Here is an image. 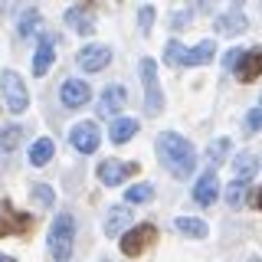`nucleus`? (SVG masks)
<instances>
[{"instance_id":"1","label":"nucleus","mask_w":262,"mask_h":262,"mask_svg":"<svg viewBox=\"0 0 262 262\" xmlns=\"http://www.w3.org/2000/svg\"><path fill=\"white\" fill-rule=\"evenodd\" d=\"M158 158H161V164L174 177H190L193 167H196L193 144L187 141V138L174 135V131H164V135H158Z\"/></svg>"},{"instance_id":"2","label":"nucleus","mask_w":262,"mask_h":262,"mask_svg":"<svg viewBox=\"0 0 262 262\" xmlns=\"http://www.w3.org/2000/svg\"><path fill=\"white\" fill-rule=\"evenodd\" d=\"M213 56H216V43L213 39H203L200 46L187 49L184 43H177V39H170L167 46H164V59L170 66H207Z\"/></svg>"},{"instance_id":"3","label":"nucleus","mask_w":262,"mask_h":262,"mask_svg":"<svg viewBox=\"0 0 262 262\" xmlns=\"http://www.w3.org/2000/svg\"><path fill=\"white\" fill-rule=\"evenodd\" d=\"M72 239H76V223H72L69 213H59V216L53 220V226H49V252H53L56 262H69L72 259Z\"/></svg>"},{"instance_id":"4","label":"nucleus","mask_w":262,"mask_h":262,"mask_svg":"<svg viewBox=\"0 0 262 262\" xmlns=\"http://www.w3.org/2000/svg\"><path fill=\"white\" fill-rule=\"evenodd\" d=\"M0 92H4V98H7V108L10 112H27L30 108V92H27V82H23L16 72H10L7 69L4 76H0Z\"/></svg>"},{"instance_id":"5","label":"nucleus","mask_w":262,"mask_h":262,"mask_svg":"<svg viewBox=\"0 0 262 262\" xmlns=\"http://www.w3.org/2000/svg\"><path fill=\"white\" fill-rule=\"evenodd\" d=\"M141 82H144V108H147V115H161L164 95H161V82H158V66H154V59L141 62Z\"/></svg>"},{"instance_id":"6","label":"nucleus","mask_w":262,"mask_h":262,"mask_svg":"<svg viewBox=\"0 0 262 262\" xmlns=\"http://www.w3.org/2000/svg\"><path fill=\"white\" fill-rule=\"evenodd\" d=\"M154 239H158V229H154L151 223L131 226V229H125V236H121V252L135 259V256H141V252H144Z\"/></svg>"},{"instance_id":"7","label":"nucleus","mask_w":262,"mask_h":262,"mask_svg":"<svg viewBox=\"0 0 262 262\" xmlns=\"http://www.w3.org/2000/svg\"><path fill=\"white\" fill-rule=\"evenodd\" d=\"M33 229V216L27 213H16L10 200H0V239L4 236H20Z\"/></svg>"},{"instance_id":"8","label":"nucleus","mask_w":262,"mask_h":262,"mask_svg":"<svg viewBox=\"0 0 262 262\" xmlns=\"http://www.w3.org/2000/svg\"><path fill=\"white\" fill-rule=\"evenodd\" d=\"M76 62H79V69H85V72H98V69H105V66L112 62V49H108V46L92 43V46L79 49Z\"/></svg>"},{"instance_id":"9","label":"nucleus","mask_w":262,"mask_h":262,"mask_svg":"<svg viewBox=\"0 0 262 262\" xmlns=\"http://www.w3.org/2000/svg\"><path fill=\"white\" fill-rule=\"evenodd\" d=\"M128 174H138V164H125V161H102L98 164V180L105 187H118Z\"/></svg>"},{"instance_id":"10","label":"nucleus","mask_w":262,"mask_h":262,"mask_svg":"<svg viewBox=\"0 0 262 262\" xmlns=\"http://www.w3.org/2000/svg\"><path fill=\"white\" fill-rule=\"evenodd\" d=\"M69 141H72V147H76V151L92 154L95 147H98V125H92V121H79V125L72 128Z\"/></svg>"},{"instance_id":"11","label":"nucleus","mask_w":262,"mask_h":262,"mask_svg":"<svg viewBox=\"0 0 262 262\" xmlns=\"http://www.w3.org/2000/svg\"><path fill=\"white\" fill-rule=\"evenodd\" d=\"M59 98H62L66 108H82V105L92 98V92H89L85 82H79V79H66V82H62V89H59Z\"/></svg>"},{"instance_id":"12","label":"nucleus","mask_w":262,"mask_h":262,"mask_svg":"<svg viewBox=\"0 0 262 262\" xmlns=\"http://www.w3.org/2000/svg\"><path fill=\"white\" fill-rule=\"evenodd\" d=\"M125 102H128V92L121 85H108L102 92V98H98V115L102 118H112V115H118L121 108H125Z\"/></svg>"},{"instance_id":"13","label":"nucleus","mask_w":262,"mask_h":262,"mask_svg":"<svg viewBox=\"0 0 262 262\" xmlns=\"http://www.w3.org/2000/svg\"><path fill=\"white\" fill-rule=\"evenodd\" d=\"M259 76H262V49H249V53H243V59H239L236 79L239 82H256Z\"/></svg>"},{"instance_id":"14","label":"nucleus","mask_w":262,"mask_h":262,"mask_svg":"<svg viewBox=\"0 0 262 262\" xmlns=\"http://www.w3.org/2000/svg\"><path fill=\"white\" fill-rule=\"evenodd\" d=\"M216 193H220V180H216L213 170H207V174L196 180V187H193V200L203 203V207H210V203L216 200Z\"/></svg>"},{"instance_id":"15","label":"nucleus","mask_w":262,"mask_h":262,"mask_svg":"<svg viewBox=\"0 0 262 262\" xmlns=\"http://www.w3.org/2000/svg\"><path fill=\"white\" fill-rule=\"evenodd\" d=\"M66 23L76 33H82V36L95 33V20H92V13H89V7H72V10H66Z\"/></svg>"},{"instance_id":"16","label":"nucleus","mask_w":262,"mask_h":262,"mask_svg":"<svg viewBox=\"0 0 262 262\" xmlns=\"http://www.w3.org/2000/svg\"><path fill=\"white\" fill-rule=\"evenodd\" d=\"M216 30L223 33V36H236V33H246V30H249V20H246L239 10H229L223 16H216Z\"/></svg>"},{"instance_id":"17","label":"nucleus","mask_w":262,"mask_h":262,"mask_svg":"<svg viewBox=\"0 0 262 262\" xmlns=\"http://www.w3.org/2000/svg\"><path fill=\"white\" fill-rule=\"evenodd\" d=\"M128 220H131V213L125 207H112L108 210V216H105V233L112 236H125V226H128Z\"/></svg>"},{"instance_id":"18","label":"nucleus","mask_w":262,"mask_h":262,"mask_svg":"<svg viewBox=\"0 0 262 262\" xmlns=\"http://www.w3.org/2000/svg\"><path fill=\"white\" fill-rule=\"evenodd\" d=\"M135 131H138V121H135V118H115L108 135H112L115 144H125V141H131V138H135Z\"/></svg>"},{"instance_id":"19","label":"nucleus","mask_w":262,"mask_h":262,"mask_svg":"<svg viewBox=\"0 0 262 262\" xmlns=\"http://www.w3.org/2000/svg\"><path fill=\"white\" fill-rule=\"evenodd\" d=\"M49 66H53V39H39L36 59H33V72H36V76H46Z\"/></svg>"},{"instance_id":"20","label":"nucleus","mask_w":262,"mask_h":262,"mask_svg":"<svg viewBox=\"0 0 262 262\" xmlns=\"http://www.w3.org/2000/svg\"><path fill=\"white\" fill-rule=\"evenodd\" d=\"M174 229H177V233L193 236V239H203V236H207V223H203V220H193V216H180V220H174Z\"/></svg>"},{"instance_id":"21","label":"nucleus","mask_w":262,"mask_h":262,"mask_svg":"<svg viewBox=\"0 0 262 262\" xmlns=\"http://www.w3.org/2000/svg\"><path fill=\"white\" fill-rule=\"evenodd\" d=\"M53 151H56V144L49 141V138H39L36 144L30 147V164H36V167H43V164L53 158Z\"/></svg>"},{"instance_id":"22","label":"nucleus","mask_w":262,"mask_h":262,"mask_svg":"<svg viewBox=\"0 0 262 262\" xmlns=\"http://www.w3.org/2000/svg\"><path fill=\"white\" fill-rule=\"evenodd\" d=\"M233 164H236V180H249L252 174H256V158H252L249 151H243Z\"/></svg>"},{"instance_id":"23","label":"nucleus","mask_w":262,"mask_h":262,"mask_svg":"<svg viewBox=\"0 0 262 262\" xmlns=\"http://www.w3.org/2000/svg\"><path fill=\"white\" fill-rule=\"evenodd\" d=\"M16 30H20V36H33L39 30V10H27L20 16V23H16Z\"/></svg>"},{"instance_id":"24","label":"nucleus","mask_w":262,"mask_h":262,"mask_svg":"<svg viewBox=\"0 0 262 262\" xmlns=\"http://www.w3.org/2000/svg\"><path fill=\"white\" fill-rule=\"evenodd\" d=\"M154 196V187L151 184H138V187H128L125 190V200L128 203H147Z\"/></svg>"},{"instance_id":"25","label":"nucleus","mask_w":262,"mask_h":262,"mask_svg":"<svg viewBox=\"0 0 262 262\" xmlns=\"http://www.w3.org/2000/svg\"><path fill=\"white\" fill-rule=\"evenodd\" d=\"M20 138H23L20 128H16V125H7L4 131H0V151H13V147L20 144Z\"/></svg>"},{"instance_id":"26","label":"nucleus","mask_w":262,"mask_h":262,"mask_svg":"<svg viewBox=\"0 0 262 262\" xmlns=\"http://www.w3.org/2000/svg\"><path fill=\"white\" fill-rule=\"evenodd\" d=\"M226 154H229V141H226V138H220V141H213V144H210L207 158H210L213 167H216V164H223V161H226Z\"/></svg>"},{"instance_id":"27","label":"nucleus","mask_w":262,"mask_h":262,"mask_svg":"<svg viewBox=\"0 0 262 262\" xmlns=\"http://www.w3.org/2000/svg\"><path fill=\"white\" fill-rule=\"evenodd\" d=\"M246 184H249V180H233V184H229V193H226V200L233 203V207H239L243 203V193H246Z\"/></svg>"},{"instance_id":"28","label":"nucleus","mask_w":262,"mask_h":262,"mask_svg":"<svg viewBox=\"0 0 262 262\" xmlns=\"http://www.w3.org/2000/svg\"><path fill=\"white\" fill-rule=\"evenodd\" d=\"M33 200L43 203V207H49V203H53V190H49L46 184H33Z\"/></svg>"},{"instance_id":"29","label":"nucleus","mask_w":262,"mask_h":262,"mask_svg":"<svg viewBox=\"0 0 262 262\" xmlns=\"http://www.w3.org/2000/svg\"><path fill=\"white\" fill-rule=\"evenodd\" d=\"M138 27H141V33H151V27H154V7H141V13H138Z\"/></svg>"},{"instance_id":"30","label":"nucleus","mask_w":262,"mask_h":262,"mask_svg":"<svg viewBox=\"0 0 262 262\" xmlns=\"http://www.w3.org/2000/svg\"><path fill=\"white\" fill-rule=\"evenodd\" d=\"M259 128H262V108H252L246 115V131L252 135V131H259Z\"/></svg>"},{"instance_id":"31","label":"nucleus","mask_w":262,"mask_h":262,"mask_svg":"<svg viewBox=\"0 0 262 262\" xmlns=\"http://www.w3.org/2000/svg\"><path fill=\"white\" fill-rule=\"evenodd\" d=\"M243 53H246V49H229V53L223 56V66H226V69H239V59H243Z\"/></svg>"},{"instance_id":"32","label":"nucleus","mask_w":262,"mask_h":262,"mask_svg":"<svg viewBox=\"0 0 262 262\" xmlns=\"http://www.w3.org/2000/svg\"><path fill=\"white\" fill-rule=\"evenodd\" d=\"M187 20H190V13H174V16H170V27L177 30V27H184Z\"/></svg>"},{"instance_id":"33","label":"nucleus","mask_w":262,"mask_h":262,"mask_svg":"<svg viewBox=\"0 0 262 262\" xmlns=\"http://www.w3.org/2000/svg\"><path fill=\"white\" fill-rule=\"evenodd\" d=\"M256 207H259V210H262V190H259V193H256Z\"/></svg>"},{"instance_id":"34","label":"nucleus","mask_w":262,"mask_h":262,"mask_svg":"<svg viewBox=\"0 0 262 262\" xmlns=\"http://www.w3.org/2000/svg\"><path fill=\"white\" fill-rule=\"evenodd\" d=\"M0 262H13V259H10V256H0Z\"/></svg>"},{"instance_id":"35","label":"nucleus","mask_w":262,"mask_h":262,"mask_svg":"<svg viewBox=\"0 0 262 262\" xmlns=\"http://www.w3.org/2000/svg\"><path fill=\"white\" fill-rule=\"evenodd\" d=\"M233 4H243V0H233Z\"/></svg>"},{"instance_id":"36","label":"nucleus","mask_w":262,"mask_h":262,"mask_svg":"<svg viewBox=\"0 0 262 262\" xmlns=\"http://www.w3.org/2000/svg\"><path fill=\"white\" fill-rule=\"evenodd\" d=\"M249 262H259V259H249Z\"/></svg>"}]
</instances>
